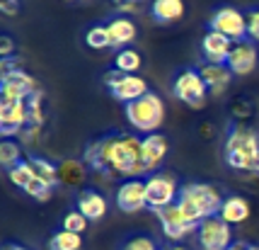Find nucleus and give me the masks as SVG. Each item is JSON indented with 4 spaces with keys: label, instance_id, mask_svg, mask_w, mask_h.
Returning a JSON list of instances; mask_svg holds the SVG:
<instances>
[{
    "label": "nucleus",
    "instance_id": "obj_11",
    "mask_svg": "<svg viewBox=\"0 0 259 250\" xmlns=\"http://www.w3.org/2000/svg\"><path fill=\"white\" fill-rule=\"evenodd\" d=\"M155 216H158L160 226H162V233H165L169 240H175V243L189 238V236H196V228H199V224L189 221V216L182 211L180 204L167 206V209L158 211Z\"/></svg>",
    "mask_w": 259,
    "mask_h": 250
},
{
    "label": "nucleus",
    "instance_id": "obj_19",
    "mask_svg": "<svg viewBox=\"0 0 259 250\" xmlns=\"http://www.w3.org/2000/svg\"><path fill=\"white\" fill-rule=\"evenodd\" d=\"M107 29H109V37H112V46L114 49H126L138 34V27L136 22L128 17V15H116L107 22Z\"/></svg>",
    "mask_w": 259,
    "mask_h": 250
},
{
    "label": "nucleus",
    "instance_id": "obj_24",
    "mask_svg": "<svg viewBox=\"0 0 259 250\" xmlns=\"http://www.w3.org/2000/svg\"><path fill=\"white\" fill-rule=\"evenodd\" d=\"M27 160L32 163L36 177H41L44 182H49L51 187H58V185H61V180H58V163H51L49 158H41V156H32V158H27Z\"/></svg>",
    "mask_w": 259,
    "mask_h": 250
},
{
    "label": "nucleus",
    "instance_id": "obj_41",
    "mask_svg": "<svg viewBox=\"0 0 259 250\" xmlns=\"http://www.w3.org/2000/svg\"><path fill=\"white\" fill-rule=\"evenodd\" d=\"M165 250H189V248H184V245H169V248H165Z\"/></svg>",
    "mask_w": 259,
    "mask_h": 250
},
{
    "label": "nucleus",
    "instance_id": "obj_39",
    "mask_svg": "<svg viewBox=\"0 0 259 250\" xmlns=\"http://www.w3.org/2000/svg\"><path fill=\"white\" fill-rule=\"evenodd\" d=\"M0 250H32V248H27V245H20V243H5Z\"/></svg>",
    "mask_w": 259,
    "mask_h": 250
},
{
    "label": "nucleus",
    "instance_id": "obj_4",
    "mask_svg": "<svg viewBox=\"0 0 259 250\" xmlns=\"http://www.w3.org/2000/svg\"><path fill=\"white\" fill-rule=\"evenodd\" d=\"M124 112L128 124L136 131H141L143 136L148 134H158L160 126L165 124V102L158 92H146L143 97H138L134 102L124 104Z\"/></svg>",
    "mask_w": 259,
    "mask_h": 250
},
{
    "label": "nucleus",
    "instance_id": "obj_8",
    "mask_svg": "<svg viewBox=\"0 0 259 250\" xmlns=\"http://www.w3.org/2000/svg\"><path fill=\"white\" fill-rule=\"evenodd\" d=\"M235 243L233 226L226 224L221 216L203 219L196 228V248L199 250H228Z\"/></svg>",
    "mask_w": 259,
    "mask_h": 250
},
{
    "label": "nucleus",
    "instance_id": "obj_35",
    "mask_svg": "<svg viewBox=\"0 0 259 250\" xmlns=\"http://www.w3.org/2000/svg\"><path fill=\"white\" fill-rule=\"evenodd\" d=\"M20 10H22V3H20V0H0V12H3V15L15 17Z\"/></svg>",
    "mask_w": 259,
    "mask_h": 250
},
{
    "label": "nucleus",
    "instance_id": "obj_1",
    "mask_svg": "<svg viewBox=\"0 0 259 250\" xmlns=\"http://www.w3.org/2000/svg\"><path fill=\"white\" fill-rule=\"evenodd\" d=\"M82 163L100 175H124L126 180L148 175L141 160V136L128 131H109L92 138L82 151Z\"/></svg>",
    "mask_w": 259,
    "mask_h": 250
},
{
    "label": "nucleus",
    "instance_id": "obj_23",
    "mask_svg": "<svg viewBox=\"0 0 259 250\" xmlns=\"http://www.w3.org/2000/svg\"><path fill=\"white\" fill-rule=\"evenodd\" d=\"M143 66V56L131 49V46H126V49H119L116 51V56H114V68L119 70V73H128V76H138V70Z\"/></svg>",
    "mask_w": 259,
    "mask_h": 250
},
{
    "label": "nucleus",
    "instance_id": "obj_17",
    "mask_svg": "<svg viewBox=\"0 0 259 250\" xmlns=\"http://www.w3.org/2000/svg\"><path fill=\"white\" fill-rule=\"evenodd\" d=\"M75 209L85 216L88 221H100L107 216L109 211V204H107V197L97 190H82L75 199Z\"/></svg>",
    "mask_w": 259,
    "mask_h": 250
},
{
    "label": "nucleus",
    "instance_id": "obj_32",
    "mask_svg": "<svg viewBox=\"0 0 259 250\" xmlns=\"http://www.w3.org/2000/svg\"><path fill=\"white\" fill-rule=\"evenodd\" d=\"M88 219L80 214L78 209H70V211H66V216H63V226L66 231H70V233H78V236H82L85 233V228H88Z\"/></svg>",
    "mask_w": 259,
    "mask_h": 250
},
{
    "label": "nucleus",
    "instance_id": "obj_29",
    "mask_svg": "<svg viewBox=\"0 0 259 250\" xmlns=\"http://www.w3.org/2000/svg\"><path fill=\"white\" fill-rule=\"evenodd\" d=\"M27 112H29V126L41 129V124L46 122V112H44V90L34 92L32 97L27 100Z\"/></svg>",
    "mask_w": 259,
    "mask_h": 250
},
{
    "label": "nucleus",
    "instance_id": "obj_18",
    "mask_svg": "<svg viewBox=\"0 0 259 250\" xmlns=\"http://www.w3.org/2000/svg\"><path fill=\"white\" fill-rule=\"evenodd\" d=\"M196 68L201 73V78L206 80L211 95H223L228 90V85H230V80H233V70L228 68L226 63H206V61H201Z\"/></svg>",
    "mask_w": 259,
    "mask_h": 250
},
{
    "label": "nucleus",
    "instance_id": "obj_40",
    "mask_svg": "<svg viewBox=\"0 0 259 250\" xmlns=\"http://www.w3.org/2000/svg\"><path fill=\"white\" fill-rule=\"evenodd\" d=\"M114 5H116V8H119V5H126V3H134V0H112Z\"/></svg>",
    "mask_w": 259,
    "mask_h": 250
},
{
    "label": "nucleus",
    "instance_id": "obj_33",
    "mask_svg": "<svg viewBox=\"0 0 259 250\" xmlns=\"http://www.w3.org/2000/svg\"><path fill=\"white\" fill-rule=\"evenodd\" d=\"M245 15H247V39L259 42V8H252Z\"/></svg>",
    "mask_w": 259,
    "mask_h": 250
},
{
    "label": "nucleus",
    "instance_id": "obj_38",
    "mask_svg": "<svg viewBox=\"0 0 259 250\" xmlns=\"http://www.w3.org/2000/svg\"><path fill=\"white\" fill-rule=\"evenodd\" d=\"M228 250H259V245H252V243H247V240H235Z\"/></svg>",
    "mask_w": 259,
    "mask_h": 250
},
{
    "label": "nucleus",
    "instance_id": "obj_25",
    "mask_svg": "<svg viewBox=\"0 0 259 250\" xmlns=\"http://www.w3.org/2000/svg\"><path fill=\"white\" fill-rule=\"evenodd\" d=\"M20 163H22V146L12 138H3L0 141V165L5 170H12Z\"/></svg>",
    "mask_w": 259,
    "mask_h": 250
},
{
    "label": "nucleus",
    "instance_id": "obj_37",
    "mask_svg": "<svg viewBox=\"0 0 259 250\" xmlns=\"http://www.w3.org/2000/svg\"><path fill=\"white\" fill-rule=\"evenodd\" d=\"M233 114H235L237 119H245V117L252 114V104L245 102V100H237V102L233 104Z\"/></svg>",
    "mask_w": 259,
    "mask_h": 250
},
{
    "label": "nucleus",
    "instance_id": "obj_7",
    "mask_svg": "<svg viewBox=\"0 0 259 250\" xmlns=\"http://www.w3.org/2000/svg\"><path fill=\"white\" fill-rule=\"evenodd\" d=\"M102 83L107 85V90L112 95L116 102H134L138 97H143L146 92H150L148 88V83L141 76H128V73H119L116 68L107 70L104 76H102Z\"/></svg>",
    "mask_w": 259,
    "mask_h": 250
},
{
    "label": "nucleus",
    "instance_id": "obj_28",
    "mask_svg": "<svg viewBox=\"0 0 259 250\" xmlns=\"http://www.w3.org/2000/svg\"><path fill=\"white\" fill-rule=\"evenodd\" d=\"M119 250H162L160 248V240L150 233H134L121 243Z\"/></svg>",
    "mask_w": 259,
    "mask_h": 250
},
{
    "label": "nucleus",
    "instance_id": "obj_5",
    "mask_svg": "<svg viewBox=\"0 0 259 250\" xmlns=\"http://www.w3.org/2000/svg\"><path fill=\"white\" fill-rule=\"evenodd\" d=\"M180 190L182 185L177 180V175L172 172H153L146 180V197H148V209L150 211H162L167 206L177 204L180 199Z\"/></svg>",
    "mask_w": 259,
    "mask_h": 250
},
{
    "label": "nucleus",
    "instance_id": "obj_36",
    "mask_svg": "<svg viewBox=\"0 0 259 250\" xmlns=\"http://www.w3.org/2000/svg\"><path fill=\"white\" fill-rule=\"evenodd\" d=\"M8 56H15V42H12L10 34H3L0 37V58Z\"/></svg>",
    "mask_w": 259,
    "mask_h": 250
},
{
    "label": "nucleus",
    "instance_id": "obj_13",
    "mask_svg": "<svg viewBox=\"0 0 259 250\" xmlns=\"http://www.w3.org/2000/svg\"><path fill=\"white\" fill-rule=\"evenodd\" d=\"M116 206L126 211V214H136L148 209V197H146V180L134 177V180H124L116 187Z\"/></svg>",
    "mask_w": 259,
    "mask_h": 250
},
{
    "label": "nucleus",
    "instance_id": "obj_9",
    "mask_svg": "<svg viewBox=\"0 0 259 250\" xmlns=\"http://www.w3.org/2000/svg\"><path fill=\"white\" fill-rule=\"evenodd\" d=\"M208 29L221 32L223 37H228L233 44L247 39V15L242 10H237L233 5H223L211 15L208 20Z\"/></svg>",
    "mask_w": 259,
    "mask_h": 250
},
{
    "label": "nucleus",
    "instance_id": "obj_16",
    "mask_svg": "<svg viewBox=\"0 0 259 250\" xmlns=\"http://www.w3.org/2000/svg\"><path fill=\"white\" fill-rule=\"evenodd\" d=\"M230 49H233V42L223 37L221 32H213V29H206L201 37V58L206 63H226L228 56H230Z\"/></svg>",
    "mask_w": 259,
    "mask_h": 250
},
{
    "label": "nucleus",
    "instance_id": "obj_15",
    "mask_svg": "<svg viewBox=\"0 0 259 250\" xmlns=\"http://www.w3.org/2000/svg\"><path fill=\"white\" fill-rule=\"evenodd\" d=\"M29 126L27 102H0V134L5 138L22 134Z\"/></svg>",
    "mask_w": 259,
    "mask_h": 250
},
{
    "label": "nucleus",
    "instance_id": "obj_20",
    "mask_svg": "<svg viewBox=\"0 0 259 250\" xmlns=\"http://www.w3.org/2000/svg\"><path fill=\"white\" fill-rule=\"evenodd\" d=\"M249 211H252V206L245 197H240V194H226V202L221 206V219L230 224V226H240V224H245L249 219Z\"/></svg>",
    "mask_w": 259,
    "mask_h": 250
},
{
    "label": "nucleus",
    "instance_id": "obj_6",
    "mask_svg": "<svg viewBox=\"0 0 259 250\" xmlns=\"http://www.w3.org/2000/svg\"><path fill=\"white\" fill-rule=\"evenodd\" d=\"M208 85H206V80L201 78V73L199 68H182L175 80H172V95L182 100L184 104H189L194 110H199L206 104L208 100Z\"/></svg>",
    "mask_w": 259,
    "mask_h": 250
},
{
    "label": "nucleus",
    "instance_id": "obj_22",
    "mask_svg": "<svg viewBox=\"0 0 259 250\" xmlns=\"http://www.w3.org/2000/svg\"><path fill=\"white\" fill-rule=\"evenodd\" d=\"M85 163L82 160H75V158H66L58 163V180L61 185H68V187H75L80 182L85 180Z\"/></svg>",
    "mask_w": 259,
    "mask_h": 250
},
{
    "label": "nucleus",
    "instance_id": "obj_26",
    "mask_svg": "<svg viewBox=\"0 0 259 250\" xmlns=\"http://www.w3.org/2000/svg\"><path fill=\"white\" fill-rule=\"evenodd\" d=\"M49 250H82V236L61 228V231H56V233L51 236Z\"/></svg>",
    "mask_w": 259,
    "mask_h": 250
},
{
    "label": "nucleus",
    "instance_id": "obj_21",
    "mask_svg": "<svg viewBox=\"0 0 259 250\" xmlns=\"http://www.w3.org/2000/svg\"><path fill=\"white\" fill-rule=\"evenodd\" d=\"M150 15L160 24H172L184 17V0H153Z\"/></svg>",
    "mask_w": 259,
    "mask_h": 250
},
{
    "label": "nucleus",
    "instance_id": "obj_2",
    "mask_svg": "<svg viewBox=\"0 0 259 250\" xmlns=\"http://www.w3.org/2000/svg\"><path fill=\"white\" fill-rule=\"evenodd\" d=\"M223 158L233 170L259 175V134L245 124H233L228 129Z\"/></svg>",
    "mask_w": 259,
    "mask_h": 250
},
{
    "label": "nucleus",
    "instance_id": "obj_34",
    "mask_svg": "<svg viewBox=\"0 0 259 250\" xmlns=\"http://www.w3.org/2000/svg\"><path fill=\"white\" fill-rule=\"evenodd\" d=\"M22 68V58L20 56H8L0 61V76H8V73H15V70Z\"/></svg>",
    "mask_w": 259,
    "mask_h": 250
},
{
    "label": "nucleus",
    "instance_id": "obj_14",
    "mask_svg": "<svg viewBox=\"0 0 259 250\" xmlns=\"http://www.w3.org/2000/svg\"><path fill=\"white\" fill-rule=\"evenodd\" d=\"M167 136L165 134H148V136H141V160H143V168H146L148 175L158 172L162 168V163L167 158Z\"/></svg>",
    "mask_w": 259,
    "mask_h": 250
},
{
    "label": "nucleus",
    "instance_id": "obj_27",
    "mask_svg": "<svg viewBox=\"0 0 259 250\" xmlns=\"http://www.w3.org/2000/svg\"><path fill=\"white\" fill-rule=\"evenodd\" d=\"M85 44L90 46V49H95V51L109 49L112 46V37H109L107 24H92L90 29L85 32Z\"/></svg>",
    "mask_w": 259,
    "mask_h": 250
},
{
    "label": "nucleus",
    "instance_id": "obj_12",
    "mask_svg": "<svg viewBox=\"0 0 259 250\" xmlns=\"http://www.w3.org/2000/svg\"><path fill=\"white\" fill-rule=\"evenodd\" d=\"M259 63V46L252 39H242L235 42L230 49V56H228L226 66L233 70V76H249L252 70L257 68Z\"/></svg>",
    "mask_w": 259,
    "mask_h": 250
},
{
    "label": "nucleus",
    "instance_id": "obj_31",
    "mask_svg": "<svg viewBox=\"0 0 259 250\" xmlns=\"http://www.w3.org/2000/svg\"><path fill=\"white\" fill-rule=\"evenodd\" d=\"M54 190H56V187H51V185L44 182L41 177H34V180L24 187V192L29 194L34 202H49V199H51V194H54Z\"/></svg>",
    "mask_w": 259,
    "mask_h": 250
},
{
    "label": "nucleus",
    "instance_id": "obj_3",
    "mask_svg": "<svg viewBox=\"0 0 259 250\" xmlns=\"http://www.w3.org/2000/svg\"><path fill=\"white\" fill-rule=\"evenodd\" d=\"M223 202H226V194L221 192V187L208 185V182H187V185H182L180 199H177L180 209L194 224H201L203 219L218 216Z\"/></svg>",
    "mask_w": 259,
    "mask_h": 250
},
{
    "label": "nucleus",
    "instance_id": "obj_30",
    "mask_svg": "<svg viewBox=\"0 0 259 250\" xmlns=\"http://www.w3.org/2000/svg\"><path fill=\"white\" fill-rule=\"evenodd\" d=\"M8 177H10V182L15 185V187H20V190H24L29 182L36 177L34 175V168H32V163L29 160H22L20 165H15L12 170H8Z\"/></svg>",
    "mask_w": 259,
    "mask_h": 250
},
{
    "label": "nucleus",
    "instance_id": "obj_10",
    "mask_svg": "<svg viewBox=\"0 0 259 250\" xmlns=\"http://www.w3.org/2000/svg\"><path fill=\"white\" fill-rule=\"evenodd\" d=\"M39 90V80L24 68L0 76V102H27Z\"/></svg>",
    "mask_w": 259,
    "mask_h": 250
}]
</instances>
